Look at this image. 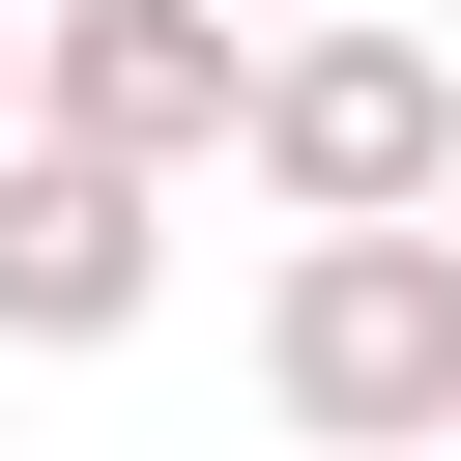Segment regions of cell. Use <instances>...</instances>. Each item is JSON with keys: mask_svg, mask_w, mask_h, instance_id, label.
<instances>
[{"mask_svg": "<svg viewBox=\"0 0 461 461\" xmlns=\"http://www.w3.org/2000/svg\"><path fill=\"white\" fill-rule=\"evenodd\" d=\"M202 29H317V0H202Z\"/></svg>", "mask_w": 461, "mask_h": 461, "instance_id": "5b68a950", "label": "cell"}, {"mask_svg": "<svg viewBox=\"0 0 461 461\" xmlns=\"http://www.w3.org/2000/svg\"><path fill=\"white\" fill-rule=\"evenodd\" d=\"M259 403H288L317 461H461V230H288Z\"/></svg>", "mask_w": 461, "mask_h": 461, "instance_id": "7a4b0ae2", "label": "cell"}, {"mask_svg": "<svg viewBox=\"0 0 461 461\" xmlns=\"http://www.w3.org/2000/svg\"><path fill=\"white\" fill-rule=\"evenodd\" d=\"M230 58L259 29H202V0H29L0 29V144H58V173H230Z\"/></svg>", "mask_w": 461, "mask_h": 461, "instance_id": "3957f363", "label": "cell"}, {"mask_svg": "<svg viewBox=\"0 0 461 461\" xmlns=\"http://www.w3.org/2000/svg\"><path fill=\"white\" fill-rule=\"evenodd\" d=\"M144 288H173V202L0 144V346H144Z\"/></svg>", "mask_w": 461, "mask_h": 461, "instance_id": "277c9868", "label": "cell"}, {"mask_svg": "<svg viewBox=\"0 0 461 461\" xmlns=\"http://www.w3.org/2000/svg\"><path fill=\"white\" fill-rule=\"evenodd\" d=\"M0 29H29V0H0Z\"/></svg>", "mask_w": 461, "mask_h": 461, "instance_id": "8992f818", "label": "cell"}, {"mask_svg": "<svg viewBox=\"0 0 461 461\" xmlns=\"http://www.w3.org/2000/svg\"><path fill=\"white\" fill-rule=\"evenodd\" d=\"M230 173H259L288 230H432V202H461V58L375 29V0H317V29L230 58Z\"/></svg>", "mask_w": 461, "mask_h": 461, "instance_id": "6da1fadb", "label": "cell"}]
</instances>
